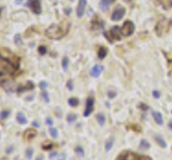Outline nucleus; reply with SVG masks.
<instances>
[{
	"instance_id": "nucleus-32",
	"label": "nucleus",
	"mask_w": 172,
	"mask_h": 160,
	"mask_svg": "<svg viewBox=\"0 0 172 160\" xmlns=\"http://www.w3.org/2000/svg\"><path fill=\"white\" fill-rule=\"evenodd\" d=\"M54 147L53 144H46V145H42V149L43 150H49Z\"/></svg>"
},
{
	"instance_id": "nucleus-25",
	"label": "nucleus",
	"mask_w": 172,
	"mask_h": 160,
	"mask_svg": "<svg viewBox=\"0 0 172 160\" xmlns=\"http://www.w3.org/2000/svg\"><path fill=\"white\" fill-rule=\"evenodd\" d=\"M68 103H69L70 106L75 107V106L78 105V100H77L76 98H70V99L68 100Z\"/></svg>"
},
{
	"instance_id": "nucleus-4",
	"label": "nucleus",
	"mask_w": 172,
	"mask_h": 160,
	"mask_svg": "<svg viewBox=\"0 0 172 160\" xmlns=\"http://www.w3.org/2000/svg\"><path fill=\"white\" fill-rule=\"evenodd\" d=\"M109 34H110V37H109V35H108L106 33H104V35H105V37L109 39L111 42H113L114 40H120V39H121V35H120V34H123V33H121V28L118 27V26H113V27L110 29Z\"/></svg>"
},
{
	"instance_id": "nucleus-40",
	"label": "nucleus",
	"mask_w": 172,
	"mask_h": 160,
	"mask_svg": "<svg viewBox=\"0 0 172 160\" xmlns=\"http://www.w3.org/2000/svg\"><path fill=\"white\" fill-rule=\"evenodd\" d=\"M108 96H109V98H115L116 93L114 91H109V94H108Z\"/></svg>"
},
{
	"instance_id": "nucleus-34",
	"label": "nucleus",
	"mask_w": 172,
	"mask_h": 160,
	"mask_svg": "<svg viewBox=\"0 0 172 160\" xmlns=\"http://www.w3.org/2000/svg\"><path fill=\"white\" fill-rule=\"evenodd\" d=\"M39 87L41 89H45L46 87H47V83L45 82V81H43V82H40V84H39Z\"/></svg>"
},
{
	"instance_id": "nucleus-31",
	"label": "nucleus",
	"mask_w": 172,
	"mask_h": 160,
	"mask_svg": "<svg viewBox=\"0 0 172 160\" xmlns=\"http://www.w3.org/2000/svg\"><path fill=\"white\" fill-rule=\"evenodd\" d=\"M38 52H39L40 55H45V54H46V47H45V46H43V45L39 46Z\"/></svg>"
},
{
	"instance_id": "nucleus-30",
	"label": "nucleus",
	"mask_w": 172,
	"mask_h": 160,
	"mask_svg": "<svg viewBox=\"0 0 172 160\" xmlns=\"http://www.w3.org/2000/svg\"><path fill=\"white\" fill-rule=\"evenodd\" d=\"M32 155H33V149L32 148H28L26 150V157H27V159H31Z\"/></svg>"
},
{
	"instance_id": "nucleus-48",
	"label": "nucleus",
	"mask_w": 172,
	"mask_h": 160,
	"mask_svg": "<svg viewBox=\"0 0 172 160\" xmlns=\"http://www.w3.org/2000/svg\"><path fill=\"white\" fill-rule=\"evenodd\" d=\"M71 1H72V0H71Z\"/></svg>"
},
{
	"instance_id": "nucleus-22",
	"label": "nucleus",
	"mask_w": 172,
	"mask_h": 160,
	"mask_svg": "<svg viewBox=\"0 0 172 160\" xmlns=\"http://www.w3.org/2000/svg\"><path fill=\"white\" fill-rule=\"evenodd\" d=\"M96 118H97V121L100 126H103L104 125V122H105V117H104V115L103 113H98L97 116H96Z\"/></svg>"
},
{
	"instance_id": "nucleus-39",
	"label": "nucleus",
	"mask_w": 172,
	"mask_h": 160,
	"mask_svg": "<svg viewBox=\"0 0 172 160\" xmlns=\"http://www.w3.org/2000/svg\"><path fill=\"white\" fill-rule=\"evenodd\" d=\"M67 87H68V89L69 90H72L73 89V86H72V81H69L67 83Z\"/></svg>"
},
{
	"instance_id": "nucleus-23",
	"label": "nucleus",
	"mask_w": 172,
	"mask_h": 160,
	"mask_svg": "<svg viewBox=\"0 0 172 160\" xmlns=\"http://www.w3.org/2000/svg\"><path fill=\"white\" fill-rule=\"evenodd\" d=\"M76 119H77V116H76V114H74V113H69V114L67 115V121H68V123H72V122H74Z\"/></svg>"
},
{
	"instance_id": "nucleus-42",
	"label": "nucleus",
	"mask_w": 172,
	"mask_h": 160,
	"mask_svg": "<svg viewBox=\"0 0 172 160\" xmlns=\"http://www.w3.org/2000/svg\"><path fill=\"white\" fill-rule=\"evenodd\" d=\"M13 150V147H10V148H6L5 149V152H6V154H10V152Z\"/></svg>"
},
{
	"instance_id": "nucleus-18",
	"label": "nucleus",
	"mask_w": 172,
	"mask_h": 160,
	"mask_svg": "<svg viewBox=\"0 0 172 160\" xmlns=\"http://www.w3.org/2000/svg\"><path fill=\"white\" fill-rule=\"evenodd\" d=\"M154 139H155L156 143L158 144L160 147H162V148H166V147H167V142L164 141L160 135H155V136H154Z\"/></svg>"
},
{
	"instance_id": "nucleus-13",
	"label": "nucleus",
	"mask_w": 172,
	"mask_h": 160,
	"mask_svg": "<svg viewBox=\"0 0 172 160\" xmlns=\"http://www.w3.org/2000/svg\"><path fill=\"white\" fill-rule=\"evenodd\" d=\"M35 135H37V130L31 129V128L27 129L26 131H24V133H23V136L26 140H32L33 137H35Z\"/></svg>"
},
{
	"instance_id": "nucleus-27",
	"label": "nucleus",
	"mask_w": 172,
	"mask_h": 160,
	"mask_svg": "<svg viewBox=\"0 0 172 160\" xmlns=\"http://www.w3.org/2000/svg\"><path fill=\"white\" fill-rule=\"evenodd\" d=\"M10 114H11V112L10 111H6V110H3L2 112H1V115H0V118H1L2 120H4V119H6L10 116Z\"/></svg>"
},
{
	"instance_id": "nucleus-41",
	"label": "nucleus",
	"mask_w": 172,
	"mask_h": 160,
	"mask_svg": "<svg viewBox=\"0 0 172 160\" xmlns=\"http://www.w3.org/2000/svg\"><path fill=\"white\" fill-rule=\"evenodd\" d=\"M32 126H33V127H35V128H39V126H40V125H39V122H38L37 120H34V121H32Z\"/></svg>"
},
{
	"instance_id": "nucleus-43",
	"label": "nucleus",
	"mask_w": 172,
	"mask_h": 160,
	"mask_svg": "<svg viewBox=\"0 0 172 160\" xmlns=\"http://www.w3.org/2000/svg\"><path fill=\"white\" fill-rule=\"evenodd\" d=\"M140 107H141V108H143V110H147V108H148V107H147V105L145 106L144 104H140Z\"/></svg>"
},
{
	"instance_id": "nucleus-19",
	"label": "nucleus",
	"mask_w": 172,
	"mask_h": 160,
	"mask_svg": "<svg viewBox=\"0 0 172 160\" xmlns=\"http://www.w3.org/2000/svg\"><path fill=\"white\" fill-rule=\"evenodd\" d=\"M108 54V48L104 47V46H101V47H99L98 49V58L99 59H103V58L106 56Z\"/></svg>"
},
{
	"instance_id": "nucleus-28",
	"label": "nucleus",
	"mask_w": 172,
	"mask_h": 160,
	"mask_svg": "<svg viewBox=\"0 0 172 160\" xmlns=\"http://www.w3.org/2000/svg\"><path fill=\"white\" fill-rule=\"evenodd\" d=\"M14 42H15L16 45H22V44H23V41H22V38H20L19 33L15 34V37H14Z\"/></svg>"
},
{
	"instance_id": "nucleus-17",
	"label": "nucleus",
	"mask_w": 172,
	"mask_h": 160,
	"mask_svg": "<svg viewBox=\"0 0 172 160\" xmlns=\"http://www.w3.org/2000/svg\"><path fill=\"white\" fill-rule=\"evenodd\" d=\"M16 120H17L18 123H20V125H26V123L28 122L27 117H26V116H25L23 113H22V112H18V113L16 114Z\"/></svg>"
},
{
	"instance_id": "nucleus-6",
	"label": "nucleus",
	"mask_w": 172,
	"mask_h": 160,
	"mask_svg": "<svg viewBox=\"0 0 172 160\" xmlns=\"http://www.w3.org/2000/svg\"><path fill=\"white\" fill-rule=\"evenodd\" d=\"M126 13V9L124 8V6L121 5H118L116 6L115 9H114L112 15H111V19L114 20V21H117V20H120V18H123L124 15Z\"/></svg>"
},
{
	"instance_id": "nucleus-29",
	"label": "nucleus",
	"mask_w": 172,
	"mask_h": 160,
	"mask_svg": "<svg viewBox=\"0 0 172 160\" xmlns=\"http://www.w3.org/2000/svg\"><path fill=\"white\" fill-rule=\"evenodd\" d=\"M68 64H69V59H68V57H63L62 58V68L63 70L66 71L68 69Z\"/></svg>"
},
{
	"instance_id": "nucleus-44",
	"label": "nucleus",
	"mask_w": 172,
	"mask_h": 160,
	"mask_svg": "<svg viewBox=\"0 0 172 160\" xmlns=\"http://www.w3.org/2000/svg\"><path fill=\"white\" fill-rule=\"evenodd\" d=\"M168 128L172 130V120H170V121H169V123H168Z\"/></svg>"
},
{
	"instance_id": "nucleus-20",
	"label": "nucleus",
	"mask_w": 172,
	"mask_h": 160,
	"mask_svg": "<svg viewBox=\"0 0 172 160\" xmlns=\"http://www.w3.org/2000/svg\"><path fill=\"white\" fill-rule=\"evenodd\" d=\"M113 143H114V136L109 137V140H108V141L105 142V144H104V148H105L106 151H110V150L112 149V147H113Z\"/></svg>"
},
{
	"instance_id": "nucleus-33",
	"label": "nucleus",
	"mask_w": 172,
	"mask_h": 160,
	"mask_svg": "<svg viewBox=\"0 0 172 160\" xmlns=\"http://www.w3.org/2000/svg\"><path fill=\"white\" fill-rule=\"evenodd\" d=\"M42 98H43V99H44V101H45V102H46V103H48V102H49V98H48V93H47L46 91H43V92H42Z\"/></svg>"
},
{
	"instance_id": "nucleus-21",
	"label": "nucleus",
	"mask_w": 172,
	"mask_h": 160,
	"mask_svg": "<svg viewBox=\"0 0 172 160\" xmlns=\"http://www.w3.org/2000/svg\"><path fill=\"white\" fill-rule=\"evenodd\" d=\"M149 147H150V144H149L148 141H146L144 139L141 140V142H140V149L146 150V149H149Z\"/></svg>"
},
{
	"instance_id": "nucleus-10",
	"label": "nucleus",
	"mask_w": 172,
	"mask_h": 160,
	"mask_svg": "<svg viewBox=\"0 0 172 160\" xmlns=\"http://www.w3.org/2000/svg\"><path fill=\"white\" fill-rule=\"evenodd\" d=\"M103 66H101V64H96V66L92 67V69L90 70V76L91 77H99L100 75H101L102 71H103Z\"/></svg>"
},
{
	"instance_id": "nucleus-7",
	"label": "nucleus",
	"mask_w": 172,
	"mask_h": 160,
	"mask_svg": "<svg viewBox=\"0 0 172 160\" xmlns=\"http://www.w3.org/2000/svg\"><path fill=\"white\" fill-rule=\"evenodd\" d=\"M94 106H95V100L92 97H88V99L86 100V107H85V111L83 113L84 117H88V116L92 113L94 111Z\"/></svg>"
},
{
	"instance_id": "nucleus-16",
	"label": "nucleus",
	"mask_w": 172,
	"mask_h": 160,
	"mask_svg": "<svg viewBox=\"0 0 172 160\" xmlns=\"http://www.w3.org/2000/svg\"><path fill=\"white\" fill-rule=\"evenodd\" d=\"M115 1V0H100V3H99V6L100 9L102 11H106L109 9V6Z\"/></svg>"
},
{
	"instance_id": "nucleus-24",
	"label": "nucleus",
	"mask_w": 172,
	"mask_h": 160,
	"mask_svg": "<svg viewBox=\"0 0 172 160\" xmlns=\"http://www.w3.org/2000/svg\"><path fill=\"white\" fill-rule=\"evenodd\" d=\"M48 133L51 134L52 137L56 139V137L58 136V130H57L56 128H54V127H49V129H48Z\"/></svg>"
},
{
	"instance_id": "nucleus-37",
	"label": "nucleus",
	"mask_w": 172,
	"mask_h": 160,
	"mask_svg": "<svg viewBox=\"0 0 172 160\" xmlns=\"http://www.w3.org/2000/svg\"><path fill=\"white\" fill-rule=\"evenodd\" d=\"M45 122H46V125H48L49 127H52V126H53V120H52L51 118H49V117H47V118H46Z\"/></svg>"
},
{
	"instance_id": "nucleus-46",
	"label": "nucleus",
	"mask_w": 172,
	"mask_h": 160,
	"mask_svg": "<svg viewBox=\"0 0 172 160\" xmlns=\"http://www.w3.org/2000/svg\"><path fill=\"white\" fill-rule=\"evenodd\" d=\"M125 2H130V1H132V0H124Z\"/></svg>"
},
{
	"instance_id": "nucleus-38",
	"label": "nucleus",
	"mask_w": 172,
	"mask_h": 160,
	"mask_svg": "<svg viewBox=\"0 0 172 160\" xmlns=\"http://www.w3.org/2000/svg\"><path fill=\"white\" fill-rule=\"evenodd\" d=\"M57 155H58V154H57V152L56 151H53V152H51V154H49V156H48V158L49 159H51V160H53Z\"/></svg>"
},
{
	"instance_id": "nucleus-36",
	"label": "nucleus",
	"mask_w": 172,
	"mask_h": 160,
	"mask_svg": "<svg viewBox=\"0 0 172 160\" xmlns=\"http://www.w3.org/2000/svg\"><path fill=\"white\" fill-rule=\"evenodd\" d=\"M57 160H67V157L64 154H60V155H58V157H57Z\"/></svg>"
},
{
	"instance_id": "nucleus-1",
	"label": "nucleus",
	"mask_w": 172,
	"mask_h": 160,
	"mask_svg": "<svg viewBox=\"0 0 172 160\" xmlns=\"http://www.w3.org/2000/svg\"><path fill=\"white\" fill-rule=\"evenodd\" d=\"M70 30V23L67 20H62L59 24H53L45 29V35L48 39L52 40H59L63 38Z\"/></svg>"
},
{
	"instance_id": "nucleus-35",
	"label": "nucleus",
	"mask_w": 172,
	"mask_h": 160,
	"mask_svg": "<svg viewBox=\"0 0 172 160\" xmlns=\"http://www.w3.org/2000/svg\"><path fill=\"white\" fill-rule=\"evenodd\" d=\"M153 97L156 98V99L160 98V92H159L158 90H154V91H153Z\"/></svg>"
},
{
	"instance_id": "nucleus-26",
	"label": "nucleus",
	"mask_w": 172,
	"mask_h": 160,
	"mask_svg": "<svg viewBox=\"0 0 172 160\" xmlns=\"http://www.w3.org/2000/svg\"><path fill=\"white\" fill-rule=\"evenodd\" d=\"M74 151H75V154L80 155L81 157H83V156H84V154H85V151H84V148H83L82 146H76V147L74 148Z\"/></svg>"
},
{
	"instance_id": "nucleus-8",
	"label": "nucleus",
	"mask_w": 172,
	"mask_h": 160,
	"mask_svg": "<svg viewBox=\"0 0 172 160\" xmlns=\"http://www.w3.org/2000/svg\"><path fill=\"white\" fill-rule=\"evenodd\" d=\"M27 5L31 9V11L34 14H41L42 8H41V1L40 0H29Z\"/></svg>"
},
{
	"instance_id": "nucleus-15",
	"label": "nucleus",
	"mask_w": 172,
	"mask_h": 160,
	"mask_svg": "<svg viewBox=\"0 0 172 160\" xmlns=\"http://www.w3.org/2000/svg\"><path fill=\"white\" fill-rule=\"evenodd\" d=\"M33 87H34V84H33L31 81H28L25 86H19V87H18L17 92L20 93V92H23V91H25V90H26V91H27V90H31V89H33Z\"/></svg>"
},
{
	"instance_id": "nucleus-5",
	"label": "nucleus",
	"mask_w": 172,
	"mask_h": 160,
	"mask_svg": "<svg viewBox=\"0 0 172 160\" xmlns=\"http://www.w3.org/2000/svg\"><path fill=\"white\" fill-rule=\"evenodd\" d=\"M134 32V24L131 20H126L121 27V33L124 37H129Z\"/></svg>"
},
{
	"instance_id": "nucleus-11",
	"label": "nucleus",
	"mask_w": 172,
	"mask_h": 160,
	"mask_svg": "<svg viewBox=\"0 0 172 160\" xmlns=\"http://www.w3.org/2000/svg\"><path fill=\"white\" fill-rule=\"evenodd\" d=\"M116 160H139V157L132 152H123L116 158Z\"/></svg>"
},
{
	"instance_id": "nucleus-47",
	"label": "nucleus",
	"mask_w": 172,
	"mask_h": 160,
	"mask_svg": "<svg viewBox=\"0 0 172 160\" xmlns=\"http://www.w3.org/2000/svg\"><path fill=\"white\" fill-rule=\"evenodd\" d=\"M170 25H172V20H171V21H170Z\"/></svg>"
},
{
	"instance_id": "nucleus-12",
	"label": "nucleus",
	"mask_w": 172,
	"mask_h": 160,
	"mask_svg": "<svg viewBox=\"0 0 172 160\" xmlns=\"http://www.w3.org/2000/svg\"><path fill=\"white\" fill-rule=\"evenodd\" d=\"M103 27H104V23L96 15L91 21V28L95 29V30H99V29H102Z\"/></svg>"
},
{
	"instance_id": "nucleus-3",
	"label": "nucleus",
	"mask_w": 172,
	"mask_h": 160,
	"mask_svg": "<svg viewBox=\"0 0 172 160\" xmlns=\"http://www.w3.org/2000/svg\"><path fill=\"white\" fill-rule=\"evenodd\" d=\"M169 26H170V23H168V20L166 18H160L157 24L155 26V31L157 33L158 37H161L164 33H167L168 29H169Z\"/></svg>"
},
{
	"instance_id": "nucleus-9",
	"label": "nucleus",
	"mask_w": 172,
	"mask_h": 160,
	"mask_svg": "<svg viewBox=\"0 0 172 160\" xmlns=\"http://www.w3.org/2000/svg\"><path fill=\"white\" fill-rule=\"evenodd\" d=\"M86 4H87V1H86V0H78L77 8H76V15H77V17H82L84 15L85 9H86Z\"/></svg>"
},
{
	"instance_id": "nucleus-2",
	"label": "nucleus",
	"mask_w": 172,
	"mask_h": 160,
	"mask_svg": "<svg viewBox=\"0 0 172 160\" xmlns=\"http://www.w3.org/2000/svg\"><path fill=\"white\" fill-rule=\"evenodd\" d=\"M16 70H18V68L13 64L11 61H9L8 59L1 57V60H0V75H4L6 74H14L16 72Z\"/></svg>"
},
{
	"instance_id": "nucleus-45",
	"label": "nucleus",
	"mask_w": 172,
	"mask_h": 160,
	"mask_svg": "<svg viewBox=\"0 0 172 160\" xmlns=\"http://www.w3.org/2000/svg\"><path fill=\"white\" fill-rule=\"evenodd\" d=\"M35 160H43V156H42V155H40V156H39L37 159H35Z\"/></svg>"
},
{
	"instance_id": "nucleus-14",
	"label": "nucleus",
	"mask_w": 172,
	"mask_h": 160,
	"mask_svg": "<svg viewBox=\"0 0 172 160\" xmlns=\"http://www.w3.org/2000/svg\"><path fill=\"white\" fill-rule=\"evenodd\" d=\"M152 115H153V117H154V119H155V122L157 123V125L161 126L162 123H163V118H162L161 113L158 112V111H153Z\"/></svg>"
}]
</instances>
